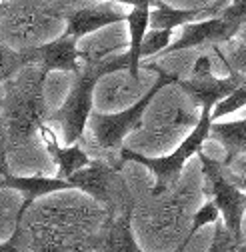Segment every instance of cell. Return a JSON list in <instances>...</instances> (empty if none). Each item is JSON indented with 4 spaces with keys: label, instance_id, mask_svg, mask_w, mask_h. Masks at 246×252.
Returning <instances> with one entry per match:
<instances>
[{
    "label": "cell",
    "instance_id": "ba28073f",
    "mask_svg": "<svg viewBox=\"0 0 246 252\" xmlns=\"http://www.w3.org/2000/svg\"><path fill=\"white\" fill-rule=\"evenodd\" d=\"M0 188H12V190L20 192L24 196V204L18 212V218H24L28 206L34 200L42 196H50L54 192H64L72 190V184L68 180H62L58 176H42V174H32V176H16L6 172L0 180Z\"/></svg>",
    "mask_w": 246,
    "mask_h": 252
},
{
    "label": "cell",
    "instance_id": "603a6c76",
    "mask_svg": "<svg viewBox=\"0 0 246 252\" xmlns=\"http://www.w3.org/2000/svg\"><path fill=\"white\" fill-rule=\"evenodd\" d=\"M6 174V168H4V160H2V156H0V180H2V176Z\"/></svg>",
    "mask_w": 246,
    "mask_h": 252
},
{
    "label": "cell",
    "instance_id": "ac0fdd59",
    "mask_svg": "<svg viewBox=\"0 0 246 252\" xmlns=\"http://www.w3.org/2000/svg\"><path fill=\"white\" fill-rule=\"evenodd\" d=\"M240 246V242L224 228V224L216 222V236H214V242L210 244L208 252H232Z\"/></svg>",
    "mask_w": 246,
    "mask_h": 252
},
{
    "label": "cell",
    "instance_id": "5b68a950",
    "mask_svg": "<svg viewBox=\"0 0 246 252\" xmlns=\"http://www.w3.org/2000/svg\"><path fill=\"white\" fill-rule=\"evenodd\" d=\"M72 188L92 196L96 202L106 206H120V210H130L132 206H124L118 196V176L112 166L102 160H92L86 168L78 170L70 180Z\"/></svg>",
    "mask_w": 246,
    "mask_h": 252
},
{
    "label": "cell",
    "instance_id": "9c48e42d",
    "mask_svg": "<svg viewBox=\"0 0 246 252\" xmlns=\"http://www.w3.org/2000/svg\"><path fill=\"white\" fill-rule=\"evenodd\" d=\"M120 22H126V14L110 8H78L66 16L64 34L74 40H80L92 32H98L100 28Z\"/></svg>",
    "mask_w": 246,
    "mask_h": 252
},
{
    "label": "cell",
    "instance_id": "d6986e66",
    "mask_svg": "<svg viewBox=\"0 0 246 252\" xmlns=\"http://www.w3.org/2000/svg\"><path fill=\"white\" fill-rule=\"evenodd\" d=\"M0 252H24V236H22V218H16L12 236L0 242Z\"/></svg>",
    "mask_w": 246,
    "mask_h": 252
},
{
    "label": "cell",
    "instance_id": "8992f818",
    "mask_svg": "<svg viewBox=\"0 0 246 252\" xmlns=\"http://www.w3.org/2000/svg\"><path fill=\"white\" fill-rule=\"evenodd\" d=\"M178 86L186 92L196 104H200V108H204V106L214 108L218 102L228 98L232 92L246 86V76L230 74L226 78H216L210 72V74H204V76H190L186 80L180 78Z\"/></svg>",
    "mask_w": 246,
    "mask_h": 252
},
{
    "label": "cell",
    "instance_id": "7402d4cb",
    "mask_svg": "<svg viewBox=\"0 0 246 252\" xmlns=\"http://www.w3.org/2000/svg\"><path fill=\"white\" fill-rule=\"evenodd\" d=\"M190 242H192V236H190V234H186V236H184V240L178 244V248H176V250H172V252H184V250L188 248V244H190Z\"/></svg>",
    "mask_w": 246,
    "mask_h": 252
},
{
    "label": "cell",
    "instance_id": "3957f363",
    "mask_svg": "<svg viewBox=\"0 0 246 252\" xmlns=\"http://www.w3.org/2000/svg\"><path fill=\"white\" fill-rule=\"evenodd\" d=\"M150 70H156L158 72V78L156 82L150 86V90L144 94L140 100H136L130 108L126 110H120V112H112V114H102V112H92L90 116V130L94 134V140L100 148L104 150H114V148H120L122 140H124L132 130H136L138 126L142 124V116L146 112V108L150 106V102L154 100L156 94L164 88V86H170V84H178L180 76L178 74H172V72H166L154 64H148Z\"/></svg>",
    "mask_w": 246,
    "mask_h": 252
},
{
    "label": "cell",
    "instance_id": "e0dca14e",
    "mask_svg": "<svg viewBox=\"0 0 246 252\" xmlns=\"http://www.w3.org/2000/svg\"><path fill=\"white\" fill-rule=\"evenodd\" d=\"M220 220V210L216 208V204H214L212 200H208V202H204L198 210H196V214L192 216V224H190V230H188V234L194 238V234L200 230V228H204L206 224H216Z\"/></svg>",
    "mask_w": 246,
    "mask_h": 252
},
{
    "label": "cell",
    "instance_id": "6da1fadb",
    "mask_svg": "<svg viewBox=\"0 0 246 252\" xmlns=\"http://www.w3.org/2000/svg\"><path fill=\"white\" fill-rule=\"evenodd\" d=\"M112 50L114 48L94 58L84 56L82 70L74 76V82L68 90L64 104L52 116H48L50 122L60 124L64 144H78V140L82 138L86 126L90 122V116H92V94H94L96 84L112 72L128 70V54L110 56Z\"/></svg>",
    "mask_w": 246,
    "mask_h": 252
},
{
    "label": "cell",
    "instance_id": "484cf974",
    "mask_svg": "<svg viewBox=\"0 0 246 252\" xmlns=\"http://www.w3.org/2000/svg\"><path fill=\"white\" fill-rule=\"evenodd\" d=\"M232 252H238V248H236V250H232Z\"/></svg>",
    "mask_w": 246,
    "mask_h": 252
},
{
    "label": "cell",
    "instance_id": "5bb4252c",
    "mask_svg": "<svg viewBox=\"0 0 246 252\" xmlns=\"http://www.w3.org/2000/svg\"><path fill=\"white\" fill-rule=\"evenodd\" d=\"M30 64H36L34 48L12 50L10 46L0 44V84L12 80L14 76H18L20 70Z\"/></svg>",
    "mask_w": 246,
    "mask_h": 252
},
{
    "label": "cell",
    "instance_id": "8fae6325",
    "mask_svg": "<svg viewBox=\"0 0 246 252\" xmlns=\"http://www.w3.org/2000/svg\"><path fill=\"white\" fill-rule=\"evenodd\" d=\"M150 10L148 6L142 8H132L126 14V24H128V74L130 78L136 82L138 74H140V66H142V42L148 34L150 28Z\"/></svg>",
    "mask_w": 246,
    "mask_h": 252
},
{
    "label": "cell",
    "instance_id": "7a4b0ae2",
    "mask_svg": "<svg viewBox=\"0 0 246 252\" xmlns=\"http://www.w3.org/2000/svg\"><path fill=\"white\" fill-rule=\"evenodd\" d=\"M212 110L214 108H208V106L202 108L200 118H198L196 126L192 128V132L186 138H184L178 144V148L174 152H170L168 156H144V154H138V152H134L130 148H122L120 150L122 162L142 164V166H146L152 174H154V178H156L154 196L170 190V188L176 186V182L180 180V174H182L184 164H186L192 158V156H196V154L202 152V146H204L206 138L210 136V128H212V124H214Z\"/></svg>",
    "mask_w": 246,
    "mask_h": 252
},
{
    "label": "cell",
    "instance_id": "30bf717a",
    "mask_svg": "<svg viewBox=\"0 0 246 252\" xmlns=\"http://www.w3.org/2000/svg\"><path fill=\"white\" fill-rule=\"evenodd\" d=\"M40 130H42V136H44L46 150H48L50 158L54 160V164L58 168V178L70 180L78 170L86 168L92 162L90 156L78 144H64L62 146L52 132H48L46 128H42V126H40Z\"/></svg>",
    "mask_w": 246,
    "mask_h": 252
},
{
    "label": "cell",
    "instance_id": "4fadbf2b",
    "mask_svg": "<svg viewBox=\"0 0 246 252\" xmlns=\"http://www.w3.org/2000/svg\"><path fill=\"white\" fill-rule=\"evenodd\" d=\"M102 252H142L132 236V208L118 212L110 220Z\"/></svg>",
    "mask_w": 246,
    "mask_h": 252
},
{
    "label": "cell",
    "instance_id": "2e32d148",
    "mask_svg": "<svg viewBox=\"0 0 246 252\" xmlns=\"http://www.w3.org/2000/svg\"><path fill=\"white\" fill-rule=\"evenodd\" d=\"M172 32L174 30H150L142 42V58L150 56H160L172 42Z\"/></svg>",
    "mask_w": 246,
    "mask_h": 252
},
{
    "label": "cell",
    "instance_id": "44dd1931",
    "mask_svg": "<svg viewBox=\"0 0 246 252\" xmlns=\"http://www.w3.org/2000/svg\"><path fill=\"white\" fill-rule=\"evenodd\" d=\"M104 2H118V4H128V6H132V8H142V6L154 8L158 0H104Z\"/></svg>",
    "mask_w": 246,
    "mask_h": 252
},
{
    "label": "cell",
    "instance_id": "277c9868",
    "mask_svg": "<svg viewBox=\"0 0 246 252\" xmlns=\"http://www.w3.org/2000/svg\"><path fill=\"white\" fill-rule=\"evenodd\" d=\"M204 180H206V192L210 200L220 210V218L224 228L240 242L242 240V220L246 214V190L234 182L232 174L226 166L218 160L210 158L204 152L198 154Z\"/></svg>",
    "mask_w": 246,
    "mask_h": 252
},
{
    "label": "cell",
    "instance_id": "9a60e30c",
    "mask_svg": "<svg viewBox=\"0 0 246 252\" xmlns=\"http://www.w3.org/2000/svg\"><path fill=\"white\" fill-rule=\"evenodd\" d=\"M214 52L222 60V64L230 74L246 76V40L236 42V46H228V52H222L220 46H214Z\"/></svg>",
    "mask_w": 246,
    "mask_h": 252
},
{
    "label": "cell",
    "instance_id": "52a82bcc",
    "mask_svg": "<svg viewBox=\"0 0 246 252\" xmlns=\"http://www.w3.org/2000/svg\"><path fill=\"white\" fill-rule=\"evenodd\" d=\"M78 40L60 34L58 38L36 46V64H40V70L44 74L48 72H72L78 74L84 64V54L76 46Z\"/></svg>",
    "mask_w": 246,
    "mask_h": 252
},
{
    "label": "cell",
    "instance_id": "ffe728a7",
    "mask_svg": "<svg viewBox=\"0 0 246 252\" xmlns=\"http://www.w3.org/2000/svg\"><path fill=\"white\" fill-rule=\"evenodd\" d=\"M212 72V60L208 54H202L198 56V60L194 62V66H192V72L190 76H204V74H210Z\"/></svg>",
    "mask_w": 246,
    "mask_h": 252
},
{
    "label": "cell",
    "instance_id": "7c38bea8",
    "mask_svg": "<svg viewBox=\"0 0 246 252\" xmlns=\"http://www.w3.org/2000/svg\"><path fill=\"white\" fill-rule=\"evenodd\" d=\"M210 136H214L224 146L226 158L222 164L228 166L238 154H246V118L214 122L210 128Z\"/></svg>",
    "mask_w": 246,
    "mask_h": 252
},
{
    "label": "cell",
    "instance_id": "cb8c5ba5",
    "mask_svg": "<svg viewBox=\"0 0 246 252\" xmlns=\"http://www.w3.org/2000/svg\"><path fill=\"white\" fill-rule=\"evenodd\" d=\"M238 252H246V246L244 248H238Z\"/></svg>",
    "mask_w": 246,
    "mask_h": 252
},
{
    "label": "cell",
    "instance_id": "d4e9b609",
    "mask_svg": "<svg viewBox=\"0 0 246 252\" xmlns=\"http://www.w3.org/2000/svg\"><path fill=\"white\" fill-rule=\"evenodd\" d=\"M0 2H6V0H0Z\"/></svg>",
    "mask_w": 246,
    "mask_h": 252
}]
</instances>
